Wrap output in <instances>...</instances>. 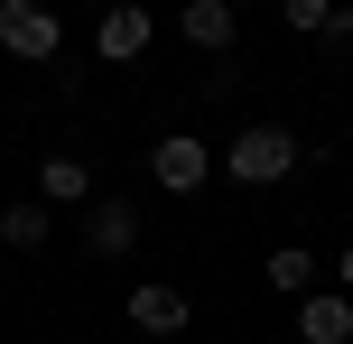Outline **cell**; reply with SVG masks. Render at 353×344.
<instances>
[{
	"mask_svg": "<svg viewBox=\"0 0 353 344\" xmlns=\"http://www.w3.org/2000/svg\"><path fill=\"white\" fill-rule=\"evenodd\" d=\"M0 56H19V65H56V56H65V19L37 10V0H0Z\"/></svg>",
	"mask_w": 353,
	"mask_h": 344,
	"instance_id": "6da1fadb",
	"label": "cell"
},
{
	"mask_svg": "<svg viewBox=\"0 0 353 344\" xmlns=\"http://www.w3.org/2000/svg\"><path fill=\"white\" fill-rule=\"evenodd\" d=\"M223 168H232V177H242V186H279L288 168H298V140H288L279 121H251L242 140L223 149Z\"/></svg>",
	"mask_w": 353,
	"mask_h": 344,
	"instance_id": "7a4b0ae2",
	"label": "cell"
},
{
	"mask_svg": "<svg viewBox=\"0 0 353 344\" xmlns=\"http://www.w3.org/2000/svg\"><path fill=\"white\" fill-rule=\"evenodd\" d=\"M140 233H149V223H140V205H130V196H93V205H84V252H93V261L140 252Z\"/></svg>",
	"mask_w": 353,
	"mask_h": 344,
	"instance_id": "3957f363",
	"label": "cell"
},
{
	"mask_svg": "<svg viewBox=\"0 0 353 344\" xmlns=\"http://www.w3.org/2000/svg\"><path fill=\"white\" fill-rule=\"evenodd\" d=\"M205 168H214V149L195 140V130H168V140L149 149V177H159L168 196H195V186H205Z\"/></svg>",
	"mask_w": 353,
	"mask_h": 344,
	"instance_id": "277c9868",
	"label": "cell"
},
{
	"mask_svg": "<svg viewBox=\"0 0 353 344\" xmlns=\"http://www.w3.org/2000/svg\"><path fill=\"white\" fill-rule=\"evenodd\" d=\"M149 37H159V19H149L140 0H121V10H103L93 47H103V65H130V56H149Z\"/></svg>",
	"mask_w": 353,
	"mask_h": 344,
	"instance_id": "5b68a950",
	"label": "cell"
},
{
	"mask_svg": "<svg viewBox=\"0 0 353 344\" xmlns=\"http://www.w3.org/2000/svg\"><path fill=\"white\" fill-rule=\"evenodd\" d=\"M176 37H186L195 56H223L232 37H242V19H232V0H186V10H176Z\"/></svg>",
	"mask_w": 353,
	"mask_h": 344,
	"instance_id": "8992f818",
	"label": "cell"
},
{
	"mask_svg": "<svg viewBox=\"0 0 353 344\" xmlns=\"http://www.w3.org/2000/svg\"><path fill=\"white\" fill-rule=\"evenodd\" d=\"M37 205H47V214L93 205V168H84V159H65V149H47V159H37Z\"/></svg>",
	"mask_w": 353,
	"mask_h": 344,
	"instance_id": "52a82bcc",
	"label": "cell"
},
{
	"mask_svg": "<svg viewBox=\"0 0 353 344\" xmlns=\"http://www.w3.org/2000/svg\"><path fill=\"white\" fill-rule=\"evenodd\" d=\"M186 289H168V279H140V289H130V326L140 335H186Z\"/></svg>",
	"mask_w": 353,
	"mask_h": 344,
	"instance_id": "ba28073f",
	"label": "cell"
},
{
	"mask_svg": "<svg viewBox=\"0 0 353 344\" xmlns=\"http://www.w3.org/2000/svg\"><path fill=\"white\" fill-rule=\"evenodd\" d=\"M298 335L307 344H353V298H298Z\"/></svg>",
	"mask_w": 353,
	"mask_h": 344,
	"instance_id": "9c48e42d",
	"label": "cell"
},
{
	"mask_svg": "<svg viewBox=\"0 0 353 344\" xmlns=\"http://www.w3.org/2000/svg\"><path fill=\"white\" fill-rule=\"evenodd\" d=\"M47 233H56V214H47V205H37V196L0 214V242H10V252H37V242H47Z\"/></svg>",
	"mask_w": 353,
	"mask_h": 344,
	"instance_id": "30bf717a",
	"label": "cell"
},
{
	"mask_svg": "<svg viewBox=\"0 0 353 344\" xmlns=\"http://www.w3.org/2000/svg\"><path fill=\"white\" fill-rule=\"evenodd\" d=\"M270 289H316V252H298V242H279V252H270Z\"/></svg>",
	"mask_w": 353,
	"mask_h": 344,
	"instance_id": "8fae6325",
	"label": "cell"
},
{
	"mask_svg": "<svg viewBox=\"0 0 353 344\" xmlns=\"http://www.w3.org/2000/svg\"><path fill=\"white\" fill-rule=\"evenodd\" d=\"M325 19H335V0H288V28H307V37H325Z\"/></svg>",
	"mask_w": 353,
	"mask_h": 344,
	"instance_id": "7c38bea8",
	"label": "cell"
},
{
	"mask_svg": "<svg viewBox=\"0 0 353 344\" xmlns=\"http://www.w3.org/2000/svg\"><path fill=\"white\" fill-rule=\"evenodd\" d=\"M335 270H344V298H353V242H344V261H335Z\"/></svg>",
	"mask_w": 353,
	"mask_h": 344,
	"instance_id": "4fadbf2b",
	"label": "cell"
}]
</instances>
